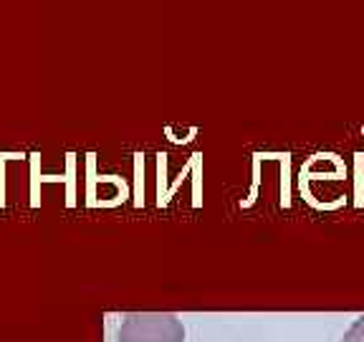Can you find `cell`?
I'll return each mask as SVG.
<instances>
[{
    "mask_svg": "<svg viewBox=\"0 0 364 342\" xmlns=\"http://www.w3.org/2000/svg\"><path fill=\"white\" fill-rule=\"evenodd\" d=\"M349 335H359V337H364V314H359L357 319H354V325L349 327Z\"/></svg>",
    "mask_w": 364,
    "mask_h": 342,
    "instance_id": "obj_2",
    "label": "cell"
},
{
    "mask_svg": "<svg viewBox=\"0 0 364 342\" xmlns=\"http://www.w3.org/2000/svg\"><path fill=\"white\" fill-rule=\"evenodd\" d=\"M344 342H364V337H359V335H344Z\"/></svg>",
    "mask_w": 364,
    "mask_h": 342,
    "instance_id": "obj_3",
    "label": "cell"
},
{
    "mask_svg": "<svg viewBox=\"0 0 364 342\" xmlns=\"http://www.w3.org/2000/svg\"><path fill=\"white\" fill-rule=\"evenodd\" d=\"M117 342H185V325L177 314L134 312L124 317Z\"/></svg>",
    "mask_w": 364,
    "mask_h": 342,
    "instance_id": "obj_1",
    "label": "cell"
}]
</instances>
